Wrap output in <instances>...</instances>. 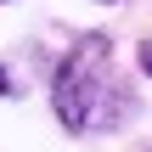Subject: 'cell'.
<instances>
[{"mask_svg": "<svg viewBox=\"0 0 152 152\" xmlns=\"http://www.w3.org/2000/svg\"><path fill=\"white\" fill-rule=\"evenodd\" d=\"M96 6H118V0H96Z\"/></svg>", "mask_w": 152, "mask_h": 152, "instance_id": "obj_4", "label": "cell"}, {"mask_svg": "<svg viewBox=\"0 0 152 152\" xmlns=\"http://www.w3.org/2000/svg\"><path fill=\"white\" fill-rule=\"evenodd\" d=\"M0 96H17V79H11L6 68H0Z\"/></svg>", "mask_w": 152, "mask_h": 152, "instance_id": "obj_3", "label": "cell"}, {"mask_svg": "<svg viewBox=\"0 0 152 152\" xmlns=\"http://www.w3.org/2000/svg\"><path fill=\"white\" fill-rule=\"evenodd\" d=\"M51 113L68 135H90L124 113L113 107V39L107 34H79L62 51L51 73Z\"/></svg>", "mask_w": 152, "mask_h": 152, "instance_id": "obj_1", "label": "cell"}, {"mask_svg": "<svg viewBox=\"0 0 152 152\" xmlns=\"http://www.w3.org/2000/svg\"><path fill=\"white\" fill-rule=\"evenodd\" d=\"M0 6H11V0H0Z\"/></svg>", "mask_w": 152, "mask_h": 152, "instance_id": "obj_5", "label": "cell"}, {"mask_svg": "<svg viewBox=\"0 0 152 152\" xmlns=\"http://www.w3.org/2000/svg\"><path fill=\"white\" fill-rule=\"evenodd\" d=\"M147 152H152V147H147Z\"/></svg>", "mask_w": 152, "mask_h": 152, "instance_id": "obj_6", "label": "cell"}, {"mask_svg": "<svg viewBox=\"0 0 152 152\" xmlns=\"http://www.w3.org/2000/svg\"><path fill=\"white\" fill-rule=\"evenodd\" d=\"M135 62H141V73L152 79V39H141V51H135Z\"/></svg>", "mask_w": 152, "mask_h": 152, "instance_id": "obj_2", "label": "cell"}]
</instances>
